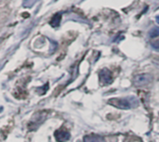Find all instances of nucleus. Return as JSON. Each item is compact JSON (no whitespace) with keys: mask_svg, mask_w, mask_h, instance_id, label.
<instances>
[{"mask_svg":"<svg viewBox=\"0 0 159 142\" xmlns=\"http://www.w3.org/2000/svg\"><path fill=\"white\" fill-rule=\"evenodd\" d=\"M153 80V76L150 73H141L134 77L133 83L136 87H143L148 85Z\"/></svg>","mask_w":159,"mask_h":142,"instance_id":"obj_1","label":"nucleus"},{"mask_svg":"<svg viewBox=\"0 0 159 142\" xmlns=\"http://www.w3.org/2000/svg\"><path fill=\"white\" fill-rule=\"evenodd\" d=\"M109 104L121 110H129L131 108L130 102L125 99H112L109 100Z\"/></svg>","mask_w":159,"mask_h":142,"instance_id":"obj_2","label":"nucleus"},{"mask_svg":"<svg viewBox=\"0 0 159 142\" xmlns=\"http://www.w3.org/2000/svg\"><path fill=\"white\" fill-rule=\"evenodd\" d=\"M100 80L102 84L104 85H108L110 83H112L113 81V77H112V73L109 70L107 69H103L100 72Z\"/></svg>","mask_w":159,"mask_h":142,"instance_id":"obj_3","label":"nucleus"},{"mask_svg":"<svg viewBox=\"0 0 159 142\" xmlns=\"http://www.w3.org/2000/svg\"><path fill=\"white\" fill-rule=\"evenodd\" d=\"M56 140L59 142H65L70 140V133L67 130H57L54 134Z\"/></svg>","mask_w":159,"mask_h":142,"instance_id":"obj_4","label":"nucleus"},{"mask_svg":"<svg viewBox=\"0 0 159 142\" xmlns=\"http://www.w3.org/2000/svg\"><path fill=\"white\" fill-rule=\"evenodd\" d=\"M61 15L60 13H56L54 14V16L51 18V20L49 21V24L54 27V28H57L60 26L61 24Z\"/></svg>","mask_w":159,"mask_h":142,"instance_id":"obj_5","label":"nucleus"},{"mask_svg":"<svg viewBox=\"0 0 159 142\" xmlns=\"http://www.w3.org/2000/svg\"><path fill=\"white\" fill-rule=\"evenodd\" d=\"M84 142H104V140L102 137L90 135V136H86L84 138Z\"/></svg>","mask_w":159,"mask_h":142,"instance_id":"obj_6","label":"nucleus"},{"mask_svg":"<svg viewBox=\"0 0 159 142\" xmlns=\"http://www.w3.org/2000/svg\"><path fill=\"white\" fill-rule=\"evenodd\" d=\"M149 35H150V37H152V38H155V37H157V36H158L159 35V28L157 27H156V28H153L150 32H149Z\"/></svg>","mask_w":159,"mask_h":142,"instance_id":"obj_7","label":"nucleus"},{"mask_svg":"<svg viewBox=\"0 0 159 142\" xmlns=\"http://www.w3.org/2000/svg\"><path fill=\"white\" fill-rule=\"evenodd\" d=\"M151 46L153 47V48H154V49H156V50H159V40H157V41H155V42H152Z\"/></svg>","mask_w":159,"mask_h":142,"instance_id":"obj_8","label":"nucleus"},{"mask_svg":"<svg viewBox=\"0 0 159 142\" xmlns=\"http://www.w3.org/2000/svg\"><path fill=\"white\" fill-rule=\"evenodd\" d=\"M156 20H157V22L159 24V15L158 16H157V18H156Z\"/></svg>","mask_w":159,"mask_h":142,"instance_id":"obj_9","label":"nucleus"}]
</instances>
